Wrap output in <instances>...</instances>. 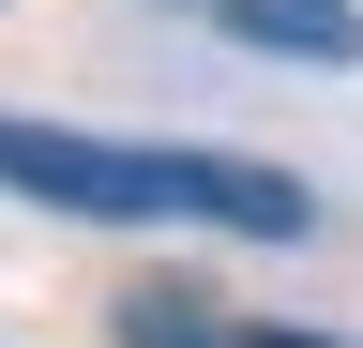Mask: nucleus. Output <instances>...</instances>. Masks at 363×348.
I'll return each instance as SVG.
<instances>
[{
    "label": "nucleus",
    "instance_id": "obj_1",
    "mask_svg": "<svg viewBox=\"0 0 363 348\" xmlns=\"http://www.w3.org/2000/svg\"><path fill=\"white\" fill-rule=\"evenodd\" d=\"M0 182L76 228H227V242H303L318 197L257 152H182V137H76V121H0Z\"/></svg>",
    "mask_w": 363,
    "mask_h": 348
},
{
    "label": "nucleus",
    "instance_id": "obj_2",
    "mask_svg": "<svg viewBox=\"0 0 363 348\" xmlns=\"http://www.w3.org/2000/svg\"><path fill=\"white\" fill-rule=\"evenodd\" d=\"M212 30L257 61H318V76L363 61V0H212Z\"/></svg>",
    "mask_w": 363,
    "mask_h": 348
},
{
    "label": "nucleus",
    "instance_id": "obj_3",
    "mask_svg": "<svg viewBox=\"0 0 363 348\" xmlns=\"http://www.w3.org/2000/svg\"><path fill=\"white\" fill-rule=\"evenodd\" d=\"M121 348H257V318H212L197 288H121Z\"/></svg>",
    "mask_w": 363,
    "mask_h": 348
},
{
    "label": "nucleus",
    "instance_id": "obj_4",
    "mask_svg": "<svg viewBox=\"0 0 363 348\" xmlns=\"http://www.w3.org/2000/svg\"><path fill=\"white\" fill-rule=\"evenodd\" d=\"M257 348H333V333H272V318H257Z\"/></svg>",
    "mask_w": 363,
    "mask_h": 348
}]
</instances>
